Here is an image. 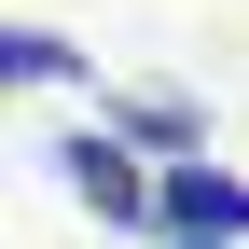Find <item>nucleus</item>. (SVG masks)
I'll list each match as a JSON object with an SVG mask.
<instances>
[{
	"mask_svg": "<svg viewBox=\"0 0 249 249\" xmlns=\"http://www.w3.org/2000/svg\"><path fill=\"white\" fill-rule=\"evenodd\" d=\"M152 222H166V235H208V249H235V235H249V180H235V166H208V152H180V166L152 180Z\"/></svg>",
	"mask_w": 249,
	"mask_h": 249,
	"instance_id": "1",
	"label": "nucleus"
},
{
	"mask_svg": "<svg viewBox=\"0 0 249 249\" xmlns=\"http://www.w3.org/2000/svg\"><path fill=\"white\" fill-rule=\"evenodd\" d=\"M0 83H83V42H42V28H0Z\"/></svg>",
	"mask_w": 249,
	"mask_h": 249,
	"instance_id": "3",
	"label": "nucleus"
},
{
	"mask_svg": "<svg viewBox=\"0 0 249 249\" xmlns=\"http://www.w3.org/2000/svg\"><path fill=\"white\" fill-rule=\"evenodd\" d=\"M166 249H208V235H166Z\"/></svg>",
	"mask_w": 249,
	"mask_h": 249,
	"instance_id": "4",
	"label": "nucleus"
},
{
	"mask_svg": "<svg viewBox=\"0 0 249 249\" xmlns=\"http://www.w3.org/2000/svg\"><path fill=\"white\" fill-rule=\"evenodd\" d=\"M55 180H70V194L97 208V222H152V166H139V152H111L97 124H83V139L55 152Z\"/></svg>",
	"mask_w": 249,
	"mask_h": 249,
	"instance_id": "2",
	"label": "nucleus"
}]
</instances>
